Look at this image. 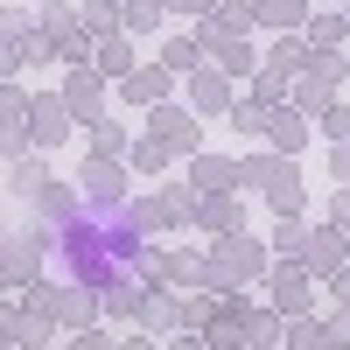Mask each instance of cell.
Masks as SVG:
<instances>
[{"label":"cell","instance_id":"1","mask_svg":"<svg viewBox=\"0 0 350 350\" xmlns=\"http://www.w3.org/2000/svg\"><path fill=\"white\" fill-rule=\"evenodd\" d=\"M350 77V56H336V49H315L308 56V77L295 84V112H323V105H336V84Z\"/></svg>","mask_w":350,"mask_h":350},{"label":"cell","instance_id":"2","mask_svg":"<svg viewBox=\"0 0 350 350\" xmlns=\"http://www.w3.org/2000/svg\"><path fill=\"white\" fill-rule=\"evenodd\" d=\"M77 196H84V211H92V217H112V211H126V175L112 168V161H84Z\"/></svg>","mask_w":350,"mask_h":350},{"label":"cell","instance_id":"3","mask_svg":"<svg viewBox=\"0 0 350 350\" xmlns=\"http://www.w3.org/2000/svg\"><path fill=\"white\" fill-rule=\"evenodd\" d=\"M245 183H259V189H267V203H273L280 217H295V211H301V183H295V168H287V161L252 154V161H245Z\"/></svg>","mask_w":350,"mask_h":350},{"label":"cell","instance_id":"4","mask_svg":"<svg viewBox=\"0 0 350 350\" xmlns=\"http://www.w3.org/2000/svg\"><path fill=\"white\" fill-rule=\"evenodd\" d=\"M259 273H267V252H259L252 239H231V245L211 259V267H203V280H211V287H231V280H259Z\"/></svg>","mask_w":350,"mask_h":350},{"label":"cell","instance_id":"5","mask_svg":"<svg viewBox=\"0 0 350 350\" xmlns=\"http://www.w3.org/2000/svg\"><path fill=\"white\" fill-rule=\"evenodd\" d=\"M49 245H56V231H14V245H8V287H28V280H36Z\"/></svg>","mask_w":350,"mask_h":350},{"label":"cell","instance_id":"6","mask_svg":"<svg viewBox=\"0 0 350 350\" xmlns=\"http://www.w3.org/2000/svg\"><path fill=\"white\" fill-rule=\"evenodd\" d=\"M343 252H350V231H343V224H323V231H308L301 267H308V273H343Z\"/></svg>","mask_w":350,"mask_h":350},{"label":"cell","instance_id":"7","mask_svg":"<svg viewBox=\"0 0 350 350\" xmlns=\"http://www.w3.org/2000/svg\"><path fill=\"white\" fill-rule=\"evenodd\" d=\"M64 133H70V105L64 98H36L28 105V140H36V148H56Z\"/></svg>","mask_w":350,"mask_h":350},{"label":"cell","instance_id":"8","mask_svg":"<svg viewBox=\"0 0 350 350\" xmlns=\"http://www.w3.org/2000/svg\"><path fill=\"white\" fill-rule=\"evenodd\" d=\"M308 280H315V273L301 267V259H287V267L273 273V308H280V315H301V308L315 301V295H308Z\"/></svg>","mask_w":350,"mask_h":350},{"label":"cell","instance_id":"9","mask_svg":"<svg viewBox=\"0 0 350 350\" xmlns=\"http://www.w3.org/2000/svg\"><path fill=\"white\" fill-rule=\"evenodd\" d=\"M189 183H196V189H211V196H224V189H239V183H245V161L196 154V161H189Z\"/></svg>","mask_w":350,"mask_h":350},{"label":"cell","instance_id":"10","mask_svg":"<svg viewBox=\"0 0 350 350\" xmlns=\"http://www.w3.org/2000/svg\"><path fill=\"white\" fill-rule=\"evenodd\" d=\"M203 56H211V42H203V36H168V49H161V70H175V77H196V70H203Z\"/></svg>","mask_w":350,"mask_h":350},{"label":"cell","instance_id":"11","mask_svg":"<svg viewBox=\"0 0 350 350\" xmlns=\"http://www.w3.org/2000/svg\"><path fill=\"white\" fill-rule=\"evenodd\" d=\"M189 105H196V112H231L239 98H231L224 70H196V77H189Z\"/></svg>","mask_w":350,"mask_h":350},{"label":"cell","instance_id":"12","mask_svg":"<svg viewBox=\"0 0 350 350\" xmlns=\"http://www.w3.org/2000/svg\"><path fill=\"white\" fill-rule=\"evenodd\" d=\"M161 14H168V0H120V28L126 36H154Z\"/></svg>","mask_w":350,"mask_h":350},{"label":"cell","instance_id":"13","mask_svg":"<svg viewBox=\"0 0 350 350\" xmlns=\"http://www.w3.org/2000/svg\"><path fill=\"white\" fill-rule=\"evenodd\" d=\"M154 140H161V148H196V126H189V112H175V105H154Z\"/></svg>","mask_w":350,"mask_h":350},{"label":"cell","instance_id":"14","mask_svg":"<svg viewBox=\"0 0 350 350\" xmlns=\"http://www.w3.org/2000/svg\"><path fill=\"white\" fill-rule=\"evenodd\" d=\"M64 105L77 112V120H84V112H98V105H105L98 77H92V70H70V77H64Z\"/></svg>","mask_w":350,"mask_h":350},{"label":"cell","instance_id":"15","mask_svg":"<svg viewBox=\"0 0 350 350\" xmlns=\"http://www.w3.org/2000/svg\"><path fill=\"white\" fill-rule=\"evenodd\" d=\"M168 77H175V70H133L120 92H126L133 105H161V98H168Z\"/></svg>","mask_w":350,"mask_h":350},{"label":"cell","instance_id":"16","mask_svg":"<svg viewBox=\"0 0 350 350\" xmlns=\"http://www.w3.org/2000/svg\"><path fill=\"white\" fill-rule=\"evenodd\" d=\"M8 189H14V196H42V189H49V168H42L36 154H14V168H8Z\"/></svg>","mask_w":350,"mask_h":350},{"label":"cell","instance_id":"17","mask_svg":"<svg viewBox=\"0 0 350 350\" xmlns=\"http://www.w3.org/2000/svg\"><path fill=\"white\" fill-rule=\"evenodd\" d=\"M301 140H308V112H295V105L273 112V148H280V154H295Z\"/></svg>","mask_w":350,"mask_h":350},{"label":"cell","instance_id":"18","mask_svg":"<svg viewBox=\"0 0 350 350\" xmlns=\"http://www.w3.org/2000/svg\"><path fill=\"white\" fill-rule=\"evenodd\" d=\"M231 126L259 140V133H273V112H267V105H252V98H239V105H231Z\"/></svg>","mask_w":350,"mask_h":350},{"label":"cell","instance_id":"19","mask_svg":"<svg viewBox=\"0 0 350 350\" xmlns=\"http://www.w3.org/2000/svg\"><path fill=\"white\" fill-rule=\"evenodd\" d=\"M126 64H133V49H126V36H112V42H98V70H105V77H120V84H126V77H133Z\"/></svg>","mask_w":350,"mask_h":350},{"label":"cell","instance_id":"20","mask_svg":"<svg viewBox=\"0 0 350 350\" xmlns=\"http://www.w3.org/2000/svg\"><path fill=\"white\" fill-rule=\"evenodd\" d=\"M308 56H315V49H301V36H280V42H273V64H267V70H273V77H287V70H301Z\"/></svg>","mask_w":350,"mask_h":350},{"label":"cell","instance_id":"21","mask_svg":"<svg viewBox=\"0 0 350 350\" xmlns=\"http://www.w3.org/2000/svg\"><path fill=\"white\" fill-rule=\"evenodd\" d=\"M287 350H343L323 323H295V329H287Z\"/></svg>","mask_w":350,"mask_h":350},{"label":"cell","instance_id":"22","mask_svg":"<svg viewBox=\"0 0 350 350\" xmlns=\"http://www.w3.org/2000/svg\"><path fill=\"white\" fill-rule=\"evenodd\" d=\"M252 14H259V21H267V28H295V21H301L308 8H301V0H259V8H252Z\"/></svg>","mask_w":350,"mask_h":350},{"label":"cell","instance_id":"23","mask_svg":"<svg viewBox=\"0 0 350 350\" xmlns=\"http://www.w3.org/2000/svg\"><path fill=\"white\" fill-rule=\"evenodd\" d=\"M196 217L211 224V231H239V203H231V196H217V203H203Z\"/></svg>","mask_w":350,"mask_h":350},{"label":"cell","instance_id":"24","mask_svg":"<svg viewBox=\"0 0 350 350\" xmlns=\"http://www.w3.org/2000/svg\"><path fill=\"white\" fill-rule=\"evenodd\" d=\"M217 64H224V77H245V64H252V42H217Z\"/></svg>","mask_w":350,"mask_h":350},{"label":"cell","instance_id":"25","mask_svg":"<svg viewBox=\"0 0 350 350\" xmlns=\"http://www.w3.org/2000/svg\"><path fill=\"white\" fill-rule=\"evenodd\" d=\"M336 42H343V21H336V14L308 21V49H336Z\"/></svg>","mask_w":350,"mask_h":350},{"label":"cell","instance_id":"26","mask_svg":"<svg viewBox=\"0 0 350 350\" xmlns=\"http://www.w3.org/2000/svg\"><path fill=\"white\" fill-rule=\"evenodd\" d=\"M280 92H287V77H252V105H267V112H280Z\"/></svg>","mask_w":350,"mask_h":350},{"label":"cell","instance_id":"27","mask_svg":"<svg viewBox=\"0 0 350 350\" xmlns=\"http://www.w3.org/2000/svg\"><path fill=\"white\" fill-rule=\"evenodd\" d=\"M120 140H126L120 126H112V120H98V133H92V148H98V161H112V154H120Z\"/></svg>","mask_w":350,"mask_h":350},{"label":"cell","instance_id":"28","mask_svg":"<svg viewBox=\"0 0 350 350\" xmlns=\"http://www.w3.org/2000/svg\"><path fill=\"white\" fill-rule=\"evenodd\" d=\"M323 133L329 140H350V105H323Z\"/></svg>","mask_w":350,"mask_h":350},{"label":"cell","instance_id":"29","mask_svg":"<svg viewBox=\"0 0 350 350\" xmlns=\"http://www.w3.org/2000/svg\"><path fill=\"white\" fill-rule=\"evenodd\" d=\"M161 161H168L161 140H140V148H133V168H161Z\"/></svg>","mask_w":350,"mask_h":350},{"label":"cell","instance_id":"30","mask_svg":"<svg viewBox=\"0 0 350 350\" xmlns=\"http://www.w3.org/2000/svg\"><path fill=\"white\" fill-rule=\"evenodd\" d=\"M168 350H217V343L203 336V329H183V336H168Z\"/></svg>","mask_w":350,"mask_h":350},{"label":"cell","instance_id":"31","mask_svg":"<svg viewBox=\"0 0 350 350\" xmlns=\"http://www.w3.org/2000/svg\"><path fill=\"white\" fill-rule=\"evenodd\" d=\"M329 175H336V183H350V140H336V154H329Z\"/></svg>","mask_w":350,"mask_h":350},{"label":"cell","instance_id":"32","mask_svg":"<svg viewBox=\"0 0 350 350\" xmlns=\"http://www.w3.org/2000/svg\"><path fill=\"white\" fill-rule=\"evenodd\" d=\"M70 350H112V343H105V329H77V336H70Z\"/></svg>","mask_w":350,"mask_h":350},{"label":"cell","instance_id":"33","mask_svg":"<svg viewBox=\"0 0 350 350\" xmlns=\"http://www.w3.org/2000/svg\"><path fill=\"white\" fill-rule=\"evenodd\" d=\"M168 8H175V14H211L217 0H168Z\"/></svg>","mask_w":350,"mask_h":350},{"label":"cell","instance_id":"34","mask_svg":"<svg viewBox=\"0 0 350 350\" xmlns=\"http://www.w3.org/2000/svg\"><path fill=\"white\" fill-rule=\"evenodd\" d=\"M120 350H161V343H154V329H140V336H126Z\"/></svg>","mask_w":350,"mask_h":350},{"label":"cell","instance_id":"35","mask_svg":"<svg viewBox=\"0 0 350 350\" xmlns=\"http://www.w3.org/2000/svg\"><path fill=\"white\" fill-rule=\"evenodd\" d=\"M329 287H336V301L350 308V267H343V273H329Z\"/></svg>","mask_w":350,"mask_h":350},{"label":"cell","instance_id":"36","mask_svg":"<svg viewBox=\"0 0 350 350\" xmlns=\"http://www.w3.org/2000/svg\"><path fill=\"white\" fill-rule=\"evenodd\" d=\"M239 350H259V343H239Z\"/></svg>","mask_w":350,"mask_h":350}]
</instances>
